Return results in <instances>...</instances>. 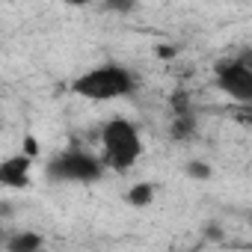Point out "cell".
<instances>
[{
  "instance_id": "10",
  "label": "cell",
  "mask_w": 252,
  "mask_h": 252,
  "mask_svg": "<svg viewBox=\"0 0 252 252\" xmlns=\"http://www.w3.org/2000/svg\"><path fill=\"white\" fill-rule=\"evenodd\" d=\"M137 3L140 0H104V9L113 12V15H128V12L137 9Z\"/></svg>"
},
{
  "instance_id": "1",
  "label": "cell",
  "mask_w": 252,
  "mask_h": 252,
  "mask_svg": "<svg viewBox=\"0 0 252 252\" xmlns=\"http://www.w3.org/2000/svg\"><path fill=\"white\" fill-rule=\"evenodd\" d=\"M77 98L95 101V104H107V101H119V98H128L137 92V77L128 65H119V63H104L95 65L83 74H77L68 86Z\"/></svg>"
},
{
  "instance_id": "7",
  "label": "cell",
  "mask_w": 252,
  "mask_h": 252,
  "mask_svg": "<svg viewBox=\"0 0 252 252\" xmlns=\"http://www.w3.org/2000/svg\"><path fill=\"white\" fill-rule=\"evenodd\" d=\"M196 134V116H193V107H184V110H175L172 116V137L178 143H187L193 140Z\"/></svg>"
},
{
  "instance_id": "9",
  "label": "cell",
  "mask_w": 252,
  "mask_h": 252,
  "mask_svg": "<svg viewBox=\"0 0 252 252\" xmlns=\"http://www.w3.org/2000/svg\"><path fill=\"white\" fill-rule=\"evenodd\" d=\"M184 172H187L193 181H208V178L214 175V169H211L208 163H202V160H190V163L184 166Z\"/></svg>"
},
{
  "instance_id": "11",
  "label": "cell",
  "mask_w": 252,
  "mask_h": 252,
  "mask_svg": "<svg viewBox=\"0 0 252 252\" xmlns=\"http://www.w3.org/2000/svg\"><path fill=\"white\" fill-rule=\"evenodd\" d=\"M68 3H71V6H89L92 0H68Z\"/></svg>"
},
{
  "instance_id": "2",
  "label": "cell",
  "mask_w": 252,
  "mask_h": 252,
  "mask_svg": "<svg viewBox=\"0 0 252 252\" xmlns=\"http://www.w3.org/2000/svg\"><path fill=\"white\" fill-rule=\"evenodd\" d=\"M98 140H101V158H104L107 169H113V172H128L143 158V134L125 116L110 119L101 128Z\"/></svg>"
},
{
  "instance_id": "5",
  "label": "cell",
  "mask_w": 252,
  "mask_h": 252,
  "mask_svg": "<svg viewBox=\"0 0 252 252\" xmlns=\"http://www.w3.org/2000/svg\"><path fill=\"white\" fill-rule=\"evenodd\" d=\"M33 155L21 152V155H12L0 163V184L6 190H24L30 184V169H33Z\"/></svg>"
},
{
  "instance_id": "8",
  "label": "cell",
  "mask_w": 252,
  "mask_h": 252,
  "mask_svg": "<svg viewBox=\"0 0 252 252\" xmlns=\"http://www.w3.org/2000/svg\"><path fill=\"white\" fill-rule=\"evenodd\" d=\"M155 196H158V190H155L152 181H137L128 193H125V202L131 208H149V205H155Z\"/></svg>"
},
{
  "instance_id": "3",
  "label": "cell",
  "mask_w": 252,
  "mask_h": 252,
  "mask_svg": "<svg viewBox=\"0 0 252 252\" xmlns=\"http://www.w3.org/2000/svg\"><path fill=\"white\" fill-rule=\"evenodd\" d=\"M104 169L107 163L101 155H92L86 149H65L48 160L45 175L57 184H95L104 178Z\"/></svg>"
},
{
  "instance_id": "4",
  "label": "cell",
  "mask_w": 252,
  "mask_h": 252,
  "mask_svg": "<svg viewBox=\"0 0 252 252\" xmlns=\"http://www.w3.org/2000/svg\"><path fill=\"white\" fill-rule=\"evenodd\" d=\"M217 89L234 104H252V54H234L214 65Z\"/></svg>"
},
{
  "instance_id": "6",
  "label": "cell",
  "mask_w": 252,
  "mask_h": 252,
  "mask_svg": "<svg viewBox=\"0 0 252 252\" xmlns=\"http://www.w3.org/2000/svg\"><path fill=\"white\" fill-rule=\"evenodd\" d=\"M42 246H45V237H42L39 231H30V228L15 231V234L6 240V252H39Z\"/></svg>"
}]
</instances>
